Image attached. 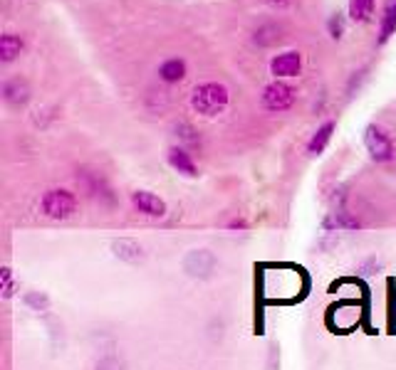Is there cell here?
<instances>
[{
  "label": "cell",
  "mask_w": 396,
  "mask_h": 370,
  "mask_svg": "<svg viewBox=\"0 0 396 370\" xmlns=\"http://www.w3.org/2000/svg\"><path fill=\"white\" fill-rule=\"evenodd\" d=\"M228 101H230L228 87L218 84V82H206V84L196 87L191 94L193 111L201 116H218L221 111H225Z\"/></svg>",
  "instance_id": "obj_1"
},
{
  "label": "cell",
  "mask_w": 396,
  "mask_h": 370,
  "mask_svg": "<svg viewBox=\"0 0 396 370\" xmlns=\"http://www.w3.org/2000/svg\"><path fill=\"white\" fill-rule=\"evenodd\" d=\"M40 212L50 220H70L77 212V196L65 188H52V191L42 193Z\"/></svg>",
  "instance_id": "obj_2"
},
{
  "label": "cell",
  "mask_w": 396,
  "mask_h": 370,
  "mask_svg": "<svg viewBox=\"0 0 396 370\" xmlns=\"http://www.w3.org/2000/svg\"><path fill=\"white\" fill-rule=\"evenodd\" d=\"M364 146H366V151H369V155L376 160V163H386V160H391L396 153L394 141L389 139V134H386L384 129H379V126H374V124L364 129Z\"/></svg>",
  "instance_id": "obj_3"
},
{
  "label": "cell",
  "mask_w": 396,
  "mask_h": 370,
  "mask_svg": "<svg viewBox=\"0 0 396 370\" xmlns=\"http://www.w3.org/2000/svg\"><path fill=\"white\" fill-rule=\"evenodd\" d=\"M263 104H265V109L275 111V114L287 111L290 106L295 104V89L290 84H285V82L275 79L273 84H268L263 89Z\"/></svg>",
  "instance_id": "obj_4"
},
{
  "label": "cell",
  "mask_w": 396,
  "mask_h": 370,
  "mask_svg": "<svg viewBox=\"0 0 396 370\" xmlns=\"http://www.w3.org/2000/svg\"><path fill=\"white\" fill-rule=\"evenodd\" d=\"M132 205L137 212L147 217H163L166 215V203L151 191H134L132 193Z\"/></svg>",
  "instance_id": "obj_5"
},
{
  "label": "cell",
  "mask_w": 396,
  "mask_h": 370,
  "mask_svg": "<svg viewBox=\"0 0 396 370\" xmlns=\"http://www.w3.org/2000/svg\"><path fill=\"white\" fill-rule=\"evenodd\" d=\"M302 70V55L300 52H283L270 62V72L280 79H287V77H297Z\"/></svg>",
  "instance_id": "obj_6"
},
{
  "label": "cell",
  "mask_w": 396,
  "mask_h": 370,
  "mask_svg": "<svg viewBox=\"0 0 396 370\" xmlns=\"http://www.w3.org/2000/svg\"><path fill=\"white\" fill-rule=\"evenodd\" d=\"M186 272L191 276H209L216 269V257L209 250H193L183 262Z\"/></svg>",
  "instance_id": "obj_7"
},
{
  "label": "cell",
  "mask_w": 396,
  "mask_h": 370,
  "mask_svg": "<svg viewBox=\"0 0 396 370\" xmlns=\"http://www.w3.org/2000/svg\"><path fill=\"white\" fill-rule=\"evenodd\" d=\"M3 96L11 106H25L30 99V84L20 77H13L3 84Z\"/></svg>",
  "instance_id": "obj_8"
},
{
  "label": "cell",
  "mask_w": 396,
  "mask_h": 370,
  "mask_svg": "<svg viewBox=\"0 0 396 370\" xmlns=\"http://www.w3.org/2000/svg\"><path fill=\"white\" fill-rule=\"evenodd\" d=\"M322 227H325L327 232L359 230V227H361V220H359V217L352 215V212H347V210H335V212H330V217H327L325 222H322Z\"/></svg>",
  "instance_id": "obj_9"
},
{
  "label": "cell",
  "mask_w": 396,
  "mask_h": 370,
  "mask_svg": "<svg viewBox=\"0 0 396 370\" xmlns=\"http://www.w3.org/2000/svg\"><path fill=\"white\" fill-rule=\"evenodd\" d=\"M112 250H114V255L119 257V260H124V262H129V264H137V262H142L144 260V247L139 245L137 240H117L112 245Z\"/></svg>",
  "instance_id": "obj_10"
},
{
  "label": "cell",
  "mask_w": 396,
  "mask_h": 370,
  "mask_svg": "<svg viewBox=\"0 0 396 370\" xmlns=\"http://www.w3.org/2000/svg\"><path fill=\"white\" fill-rule=\"evenodd\" d=\"M168 163H171V168L173 170H178V173H183V175H188V178H193L196 175V163H193V158H191V153H186L183 148H168Z\"/></svg>",
  "instance_id": "obj_11"
},
{
  "label": "cell",
  "mask_w": 396,
  "mask_h": 370,
  "mask_svg": "<svg viewBox=\"0 0 396 370\" xmlns=\"http://www.w3.org/2000/svg\"><path fill=\"white\" fill-rule=\"evenodd\" d=\"M335 129H337L335 121H327V124H322L320 129L315 131V136L310 139V143H307V153H310V155H320L322 151L327 148V143H330V139H332V134H335Z\"/></svg>",
  "instance_id": "obj_12"
},
{
  "label": "cell",
  "mask_w": 396,
  "mask_h": 370,
  "mask_svg": "<svg viewBox=\"0 0 396 370\" xmlns=\"http://www.w3.org/2000/svg\"><path fill=\"white\" fill-rule=\"evenodd\" d=\"M159 77L168 84H176L186 77V62L183 60H166L161 67H159Z\"/></svg>",
  "instance_id": "obj_13"
},
{
  "label": "cell",
  "mask_w": 396,
  "mask_h": 370,
  "mask_svg": "<svg viewBox=\"0 0 396 370\" xmlns=\"http://www.w3.org/2000/svg\"><path fill=\"white\" fill-rule=\"evenodd\" d=\"M23 52V40L18 35H3L0 37V60L3 62H13L18 55Z\"/></svg>",
  "instance_id": "obj_14"
},
{
  "label": "cell",
  "mask_w": 396,
  "mask_h": 370,
  "mask_svg": "<svg viewBox=\"0 0 396 370\" xmlns=\"http://www.w3.org/2000/svg\"><path fill=\"white\" fill-rule=\"evenodd\" d=\"M396 32V0H391L389 8H386L384 18H381V27H379V45H386L389 37Z\"/></svg>",
  "instance_id": "obj_15"
},
{
  "label": "cell",
  "mask_w": 396,
  "mask_h": 370,
  "mask_svg": "<svg viewBox=\"0 0 396 370\" xmlns=\"http://www.w3.org/2000/svg\"><path fill=\"white\" fill-rule=\"evenodd\" d=\"M371 11H374V0H349V18L357 23L369 20Z\"/></svg>",
  "instance_id": "obj_16"
},
{
  "label": "cell",
  "mask_w": 396,
  "mask_h": 370,
  "mask_svg": "<svg viewBox=\"0 0 396 370\" xmlns=\"http://www.w3.org/2000/svg\"><path fill=\"white\" fill-rule=\"evenodd\" d=\"M0 294H3V299H13L16 296V276H13L11 267L0 269Z\"/></svg>",
  "instance_id": "obj_17"
},
{
  "label": "cell",
  "mask_w": 396,
  "mask_h": 370,
  "mask_svg": "<svg viewBox=\"0 0 396 370\" xmlns=\"http://www.w3.org/2000/svg\"><path fill=\"white\" fill-rule=\"evenodd\" d=\"M255 42H260V45H275V42H280V27L263 25L258 32H255Z\"/></svg>",
  "instance_id": "obj_18"
},
{
  "label": "cell",
  "mask_w": 396,
  "mask_h": 370,
  "mask_svg": "<svg viewBox=\"0 0 396 370\" xmlns=\"http://www.w3.org/2000/svg\"><path fill=\"white\" fill-rule=\"evenodd\" d=\"M25 304L30 306L32 311H47V306H50V299H47L42 291H27V294H25Z\"/></svg>",
  "instance_id": "obj_19"
},
{
  "label": "cell",
  "mask_w": 396,
  "mask_h": 370,
  "mask_svg": "<svg viewBox=\"0 0 396 370\" xmlns=\"http://www.w3.org/2000/svg\"><path fill=\"white\" fill-rule=\"evenodd\" d=\"M330 35L335 37V40H340V37L345 35V20H342V15H335L330 20Z\"/></svg>",
  "instance_id": "obj_20"
},
{
  "label": "cell",
  "mask_w": 396,
  "mask_h": 370,
  "mask_svg": "<svg viewBox=\"0 0 396 370\" xmlns=\"http://www.w3.org/2000/svg\"><path fill=\"white\" fill-rule=\"evenodd\" d=\"M270 6L273 8H285V6H290V0H268Z\"/></svg>",
  "instance_id": "obj_21"
},
{
  "label": "cell",
  "mask_w": 396,
  "mask_h": 370,
  "mask_svg": "<svg viewBox=\"0 0 396 370\" xmlns=\"http://www.w3.org/2000/svg\"><path fill=\"white\" fill-rule=\"evenodd\" d=\"M245 227H248V225H245L243 220H235V222H230V230H245Z\"/></svg>",
  "instance_id": "obj_22"
}]
</instances>
